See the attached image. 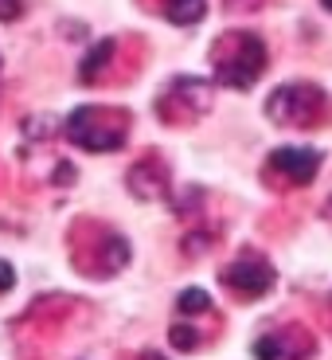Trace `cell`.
<instances>
[{
    "mask_svg": "<svg viewBox=\"0 0 332 360\" xmlns=\"http://www.w3.org/2000/svg\"><path fill=\"white\" fill-rule=\"evenodd\" d=\"M215 79L231 90H251L266 71V44L254 32H227L211 47Z\"/></svg>",
    "mask_w": 332,
    "mask_h": 360,
    "instance_id": "obj_1",
    "label": "cell"
},
{
    "mask_svg": "<svg viewBox=\"0 0 332 360\" xmlns=\"http://www.w3.org/2000/svg\"><path fill=\"white\" fill-rule=\"evenodd\" d=\"M328 98L324 90L313 86V82H289V86H278L266 98V117L278 122V126H313L317 117L324 114Z\"/></svg>",
    "mask_w": 332,
    "mask_h": 360,
    "instance_id": "obj_2",
    "label": "cell"
},
{
    "mask_svg": "<svg viewBox=\"0 0 332 360\" xmlns=\"http://www.w3.org/2000/svg\"><path fill=\"white\" fill-rule=\"evenodd\" d=\"M102 117H106L102 106L74 110L63 126L67 141H74L79 149H90V153H114V149H121V145H126V117H114L109 126Z\"/></svg>",
    "mask_w": 332,
    "mask_h": 360,
    "instance_id": "obj_3",
    "label": "cell"
},
{
    "mask_svg": "<svg viewBox=\"0 0 332 360\" xmlns=\"http://www.w3.org/2000/svg\"><path fill=\"white\" fill-rule=\"evenodd\" d=\"M219 278L234 290V294L243 297H262L274 290V266H270L262 255H243V259H234L231 266H223Z\"/></svg>",
    "mask_w": 332,
    "mask_h": 360,
    "instance_id": "obj_4",
    "label": "cell"
},
{
    "mask_svg": "<svg viewBox=\"0 0 332 360\" xmlns=\"http://www.w3.org/2000/svg\"><path fill=\"white\" fill-rule=\"evenodd\" d=\"M321 161L324 157L317 153V149H309V145H286V149H274V153H270V165H274L281 176H289L293 184H309V180L321 172Z\"/></svg>",
    "mask_w": 332,
    "mask_h": 360,
    "instance_id": "obj_5",
    "label": "cell"
},
{
    "mask_svg": "<svg viewBox=\"0 0 332 360\" xmlns=\"http://www.w3.org/2000/svg\"><path fill=\"white\" fill-rule=\"evenodd\" d=\"M309 352H313V341L305 345H289V333H270L262 337V341H254V356L258 360H305Z\"/></svg>",
    "mask_w": 332,
    "mask_h": 360,
    "instance_id": "obj_6",
    "label": "cell"
},
{
    "mask_svg": "<svg viewBox=\"0 0 332 360\" xmlns=\"http://www.w3.org/2000/svg\"><path fill=\"white\" fill-rule=\"evenodd\" d=\"M164 16L180 27H192L207 16V0H168V4H164Z\"/></svg>",
    "mask_w": 332,
    "mask_h": 360,
    "instance_id": "obj_7",
    "label": "cell"
},
{
    "mask_svg": "<svg viewBox=\"0 0 332 360\" xmlns=\"http://www.w3.org/2000/svg\"><path fill=\"white\" fill-rule=\"evenodd\" d=\"M109 55H114V39H98V47L82 59V67H79V79L82 82H94L102 71H106V63H109Z\"/></svg>",
    "mask_w": 332,
    "mask_h": 360,
    "instance_id": "obj_8",
    "label": "cell"
},
{
    "mask_svg": "<svg viewBox=\"0 0 332 360\" xmlns=\"http://www.w3.org/2000/svg\"><path fill=\"white\" fill-rule=\"evenodd\" d=\"M176 309H180L184 317H188V314H192V317H196V314H207V309H211V297H207L199 286H188L184 294L176 297Z\"/></svg>",
    "mask_w": 332,
    "mask_h": 360,
    "instance_id": "obj_9",
    "label": "cell"
},
{
    "mask_svg": "<svg viewBox=\"0 0 332 360\" xmlns=\"http://www.w3.org/2000/svg\"><path fill=\"white\" fill-rule=\"evenodd\" d=\"M168 341L176 345V349L188 352V349H196V345H199V333L192 329V325H172V329H168Z\"/></svg>",
    "mask_w": 332,
    "mask_h": 360,
    "instance_id": "obj_10",
    "label": "cell"
},
{
    "mask_svg": "<svg viewBox=\"0 0 332 360\" xmlns=\"http://www.w3.org/2000/svg\"><path fill=\"white\" fill-rule=\"evenodd\" d=\"M20 16H24V0H0V24H12Z\"/></svg>",
    "mask_w": 332,
    "mask_h": 360,
    "instance_id": "obj_11",
    "label": "cell"
},
{
    "mask_svg": "<svg viewBox=\"0 0 332 360\" xmlns=\"http://www.w3.org/2000/svg\"><path fill=\"white\" fill-rule=\"evenodd\" d=\"M12 286H16V270L8 262H0V290H12Z\"/></svg>",
    "mask_w": 332,
    "mask_h": 360,
    "instance_id": "obj_12",
    "label": "cell"
},
{
    "mask_svg": "<svg viewBox=\"0 0 332 360\" xmlns=\"http://www.w3.org/2000/svg\"><path fill=\"white\" fill-rule=\"evenodd\" d=\"M141 360H164V356H161V352H145Z\"/></svg>",
    "mask_w": 332,
    "mask_h": 360,
    "instance_id": "obj_13",
    "label": "cell"
},
{
    "mask_svg": "<svg viewBox=\"0 0 332 360\" xmlns=\"http://www.w3.org/2000/svg\"><path fill=\"white\" fill-rule=\"evenodd\" d=\"M321 4H324V8H328V12H332V0H321Z\"/></svg>",
    "mask_w": 332,
    "mask_h": 360,
    "instance_id": "obj_14",
    "label": "cell"
}]
</instances>
